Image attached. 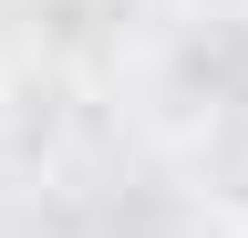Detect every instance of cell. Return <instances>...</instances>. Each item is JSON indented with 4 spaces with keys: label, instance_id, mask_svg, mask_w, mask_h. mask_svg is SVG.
I'll return each instance as SVG.
<instances>
[{
    "label": "cell",
    "instance_id": "cell-1",
    "mask_svg": "<svg viewBox=\"0 0 248 238\" xmlns=\"http://www.w3.org/2000/svg\"><path fill=\"white\" fill-rule=\"evenodd\" d=\"M197 166H207V197L228 207V218H238V238H248V114H217Z\"/></svg>",
    "mask_w": 248,
    "mask_h": 238
}]
</instances>
